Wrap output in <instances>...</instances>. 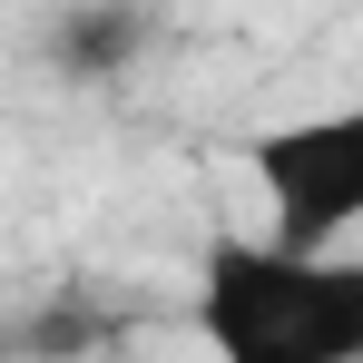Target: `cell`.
<instances>
[{
    "label": "cell",
    "instance_id": "7a4b0ae2",
    "mask_svg": "<svg viewBox=\"0 0 363 363\" xmlns=\"http://www.w3.org/2000/svg\"><path fill=\"white\" fill-rule=\"evenodd\" d=\"M245 177L265 196V236L275 245L344 255V236H363V99L285 118V128H255L245 138Z\"/></svg>",
    "mask_w": 363,
    "mask_h": 363
},
{
    "label": "cell",
    "instance_id": "277c9868",
    "mask_svg": "<svg viewBox=\"0 0 363 363\" xmlns=\"http://www.w3.org/2000/svg\"><path fill=\"white\" fill-rule=\"evenodd\" d=\"M128 324V304H99V295H50V304H30L20 324H10V354L20 363H89L99 344H118Z\"/></svg>",
    "mask_w": 363,
    "mask_h": 363
},
{
    "label": "cell",
    "instance_id": "3957f363",
    "mask_svg": "<svg viewBox=\"0 0 363 363\" xmlns=\"http://www.w3.org/2000/svg\"><path fill=\"white\" fill-rule=\"evenodd\" d=\"M157 10L147 0H50L40 20V69H60L69 89H118L128 69L147 60Z\"/></svg>",
    "mask_w": 363,
    "mask_h": 363
},
{
    "label": "cell",
    "instance_id": "6da1fadb",
    "mask_svg": "<svg viewBox=\"0 0 363 363\" xmlns=\"http://www.w3.org/2000/svg\"><path fill=\"white\" fill-rule=\"evenodd\" d=\"M186 314L216 363H363V255L206 236Z\"/></svg>",
    "mask_w": 363,
    "mask_h": 363
}]
</instances>
